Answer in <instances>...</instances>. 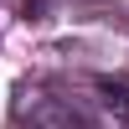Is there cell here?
Returning a JSON list of instances; mask_svg holds the SVG:
<instances>
[{"instance_id": "1", "label": "cell", "mask_w": 129, "mask_h": 129, "mask_svg": "<svg viewBox=\"0 0 129 129\" xmlns=\"http://www.w3.org/2000/svg\"><path fill=\"white\" fill-rule=\"evenodd\" d=\"M98 88L109 93L103 103H114V109H124V93H129V83H124V78H98Z\"/></svg>"}, {"instance_id": "2", "label": "cell", "mask_w": 129, "mask_h": 129, "mask_svg": "<svg viewBox=\"0 0 129 129\" xmlns=\"http://www.w3.org/2000/svg\"><path fill=\"white\" fill-rule=\"evenodd\" d=\"M26 5H31V10H36V5H41V0H26Z\"/></svg>"}]
</instances>
